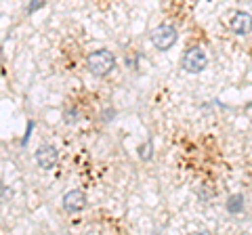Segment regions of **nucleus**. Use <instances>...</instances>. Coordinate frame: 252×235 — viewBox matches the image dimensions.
Returning <instances> with one entry per match:
<instances>
[{
    "mask_svg": "<svg viewBox=\"0 0 252 235\" xmlns=\"http://www.w3.org/2000/svg\"><path fill=\"white\" fill-rule=\"evenodd\" d=\"M114 67H116V57H114V53H109L107 49H99L86 57V69L97 78L109 76L114 72Z\"/></svg>",
    "mask_w": 252,
    "mask_h": 235,
    "instance_id": "obj_1",
    "label": "nucleus"
},
{
    "mask_svg": "<svg viewBox=\"0 0 252 235\" xmlns=\"http://www.w3.org/2000/svg\"><path fill=\"white\" fill-rule=\"evenodd\" d=\"M149 40H152V44L158 51H170L179 40V32H177L175 26H170V23H162V26H158L152 32Z\"/></svg>",
    "mask_w": 252,
    "mask_h": 235,
    "instance_id": "obj_2",
    "label": "nucleus"
},
{
    "mask_svg": "<svg viewBox=\"0 0 252 235\" xmlns=\"http://www.w3.org/2000/svg\"><path fill=\"white\" fill-rule=\"evenodd\" d=\"M206 65H208V57L200 46L187 49L183 53V57H181V67H183L187 74H200V72L206 69Z\"/></svg>",
    "mask_w": 252,
    "mask_h": 235,
    "instance_id": "obj_3",
    "label": "nucleus"
},
{
    "mask_svg": "<svg viewBox=\"0 0 252 235\" xmlns=\"http://www.w3.org/2000/svg\"><path fill=\"white\" fill-rule=\"evenodd\" d=\"M34 160L38 164V168L42 170H53L55 166H57L59 162V149L53 145H40L34 153Z\"/></svg>",
    "mask_w": 252,
    "mask_h": 235,
    "instance_id": "obj_4",
    "label": "nucleus"
},
{
    "mask_svg": "<svg viewBox=\"0 0 252 235\" xmlns=\"http://www.w3.org/2000/svg\"><path fill=\"white\" fill-rule=\"evenodd\" d=\"M63 210L69 214H76V212H82V210L86 208V193L80 191V189H72V191H67L65 195H63Z\"/></svg>",
    "mask_w": 252,
    "mask_h": 235,
    "instance_id": "obj_5",
    "label": "nucleus"
},
{
    "mask_svg": "<svg viewBox=\"0 0 252 235\" xmlns=\"http://www.w3.org/2000/svg\"><path fill=\"white\" fill-rule=\"evenodd\" d=\"M229 29L238 36H246L252 32V15L246 11H235L229 19Z\"/></svg>",
    "mask_w": 252,
    "mask_h": 235,
    "instance_id": "obj_6",
    "label": "nucleus"
},
{
    "mask_svg": "<svg viewBox=\"0 0 252 235\" xmlns=\"http://www.w3.org/2000/svg\"><path fill=\"white\" fill-rule=\"evenodd\" d=\"M244 206H246V202H244V195H240V193L231 195V198L227 200V204H225V208H227V212H229V214L244 212Z\"/></svg>",
    "mask_w": 252,
    "mask_h": 235,
    "instance_id": "obj_7",
    "label": "nucleus"
},
{
    "mask_svg": "<svg viewBox=\"0 0 252 235\" xmlns=\"http://www.w3.org/2000/svg\"><path fill=\"white\" fill-rule=\"evenodd\" d=\"M152 155H154V145H152V141H145V143L139 147V158L141 160H152Z\"/></svg>",
    "mask_w": 252,
    "mask_h": 235,
    "instance_id": "obj_8",
    "label": "nucleus"
},
{
    "mask_svg": "<svg viewBox=\"0 0 252 235\" xmlns=\"http://www.w3.org/2000/svg\"><path fill=\"white\" fill-rule=\"evenodd\" d=\"M80 114H78V109H65V116H63V122L65 124H76Z\"/></svg>",
    "mask_w": 252,
    "mask_h": 235,
    "instance_id": "obj_9",
    "label": "nucleus"
},
{
    "mask_svg": "<svg viewBox=\"0 0 252 235\" xmlns=\"http://www.w3.org/2000/svg\"><path fill=\"white\" fill-rule=\"evenodd\" d=\"M44 4H46V0H30V4H28V15H34L36 11L44 9Z\"/></svg>",
    "mask_w": 252,
    "mask_h": 235,
    "instance_id": "obj_10",
    "label": "nucleus"
},
{
    "mask_svg": "<svg viewBox=\"0 0 252 235\" xmlns=\"http://www.w3.org/2000/svg\"><path fill=\"white\" fill-rule=\"evenodd\" d=\"M32 128H34V122H28V132L23 135V139H21V145L26 147L28 145V141H30V132H32Z\"/></svg>",
    "mask_w": 252,
    "mask_h": 235,
    "instance_id": "obj_11",
    "label": "nucleus"
},
{
    "mask_svg": "<svg viewBox=\"0 0 252 235\" xmlns=\"http://www.w3.org/2000/svg\"><path fill=\"white\" fill-rule=\"evenodd\" d=\"M11 200V189H6V185H2V202Z\"/></svg>",
    "mask_w": 252,
    "mask_h": 235,
    "instance_id": "obj_12",
    "label": "nucleus"
}]
</instances>
